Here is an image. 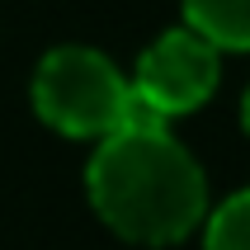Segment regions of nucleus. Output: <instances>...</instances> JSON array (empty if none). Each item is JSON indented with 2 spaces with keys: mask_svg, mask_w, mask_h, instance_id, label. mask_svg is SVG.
<instances>
[{
  "mask_svg": "<svg viewBox=\"0 0 250 250\" xmlns=\"http://www.w3.org/2000/svg\"><path fill=\"white\" fill-rule=\"evenodd\" d=\"M85 194L99 222L132 246H175L208 217V180L166 123L127 127L95 146Z\"/></svg>",
  "mask_w": 250,
  "mask_h": 250,
  "instance_id": "nucleus-1",
  "label": "nucleus"
},
{
  "mask_svg": "<svg viewBox=\"0 0 250 250\" xmlns=\"http://www.w3.org/2000/svg\"><path fill=\"white\" fill-rule=\"evenodd\" d=\"M28 99L42 123L71 142H104L127 127L161 123L137 104L132 81L123 71L99 47H81V42L52 47L42 57L28 85Z\"/></svg>",
  "mask_w": 250,
  "mask_h": 250,
  "instance_id": "nucleus-2",
  "label": "nucleus"
},
{
  "mask_svg": "<svg viewBox=\"0 0 250 250\" xmlns=\"http://www.w3.org/2000/svg\"><path fill=\"white\" fill-rule=\"evenodd\" d=\"M132 95L151 118H180L203 109L222 81V52L203 42L194 28H170L137 57V71L127 76Z\"/></svg>",
  "mask_w": 250,
  "mask_h": 250,
  "instance_id": "nucleus-3",
  "label": "nucleus"
},
{
  "mask_svg": "<svg viewBox=\"0 0 250 250\" xmlns=\"http://www.w3.org/2000/svg\"><path fill=\"white\" fill-rule=\"evenodd\" d=\"M184 28L217 52H250V0H180Z\"/></svg>",
  "mask_w": 250,
  "mask_h": 250,
  "instance_id": "nucleus-4",
  "label": "nucleus"
},
{
  "mask_svg": "<svg viewBox=\"0 0 250 250\" xmlns=\"http://www.w3.org/2000/svg\"><path fill=\"white\" fill-rule=\"evenodd\" d=\"M203 250H250V189L222 198L203 217Z\"/></svg>",
  "mask_w": 250,
  "mask_h": 250,
  "instance_id": "nucleus-5",
  "label": "nucleus"
},
{
  "mask_svg": "<svg viewBox=\"0 0 250 250\" xmlns=\"http://www.w3.org/2000/svg\"><path fill=\"white\" fill-rule=\"evenodd\" d=\"M241 127H246V137H250V85H246V95H241Z\"/></svg>",
  "mask_w": 250,
  "mask_h": 250,
  "instance_id": "nucleus-6",
  "label": "nucleus"
}]
</instances>
